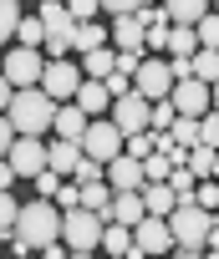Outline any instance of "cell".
Returning a JSON list of instances; mask_svg holds the SVG:
<instances>
[{
	"instance_id": "484cf974",
	"label": "cell",
	"mask_w": 219,
	"mask_h": 259,
	"mask_svg": "<svg viewBox=\"0 0 219 259\" xmlns=\"http://www.w3.org/2000/svg\"><path fill=\"white\" fill-rule=\"evenodd\" d=\"M189 76L204 81V87H214V76H219V56H214V51H194V56H189Z\"/></svg>"
},
{
	"instance_id": "ac0fdd59",
	"label": "cell",
	"mask_w": 219,
	"mask_h": 259,
	"mask_svg": "<svg viewBox=\"0 0 219 259\" xmlns=\"http://www.w3.org/2000/svg\"><path fill=\"white\" fill-rule=\"evenodd\" d=\"M71 102H77L87 117H102L113 97H107V87H102V81H87V76H82V87H77V97H71Z\"/></svg>"
},
{
	"instance_id": "60d3db41",
	"label": "cell",
	"mask_w": 219,
	"mask_h": 259,
	"mask_svg": "<svg viewBox=\"0 0 219 259\" xmlns=\"http://www.w3.org/2000/svg\"><path fill=\"white\" fill-rule=\"evenodd\" d=\"M11 143H16V127L6 122V112H0V158H6V148H11Z\"/></svg>"
},
{
	"instance_id": "8992f818",
	"label": "cell",
	"mask_w": 219,
	"mask_h": 259,
	"mask_svg": "<svg viewBox=\"0 0 219 259\" xmlns=\"http://www.w3.org/2000/svg\"><path fill=\"white\" fill-rule=\"evenodd\" d=\"M36 87H41V92H46V97L61 107V102H71V97H77V87H82V71H77V61H66V56H61V61H46V66H41Z\"/></svg>"
},
{
	"instance_id": "f6af8a7d",
	"label": "cell",
	"mask_w": 219,
	"mask_h": 259,
	"mask_svg": "<svg viewBox=\"0 0 219 259\" xmlns=\"http://www.w3.org/2000/svg\"><path fill=\"white\" fill-rule=\"evenodd\" d=\"M173 259H214V254H199V249H178Z\"/></svg>"
},
{
	"instance_id": "9a60e30c",
	"label": "cell",
	"mask_w": 219,
	"mask_h": 259,
	"mask_svg": "<svg viewBox=\"0 0 219 259\" xmlns=\"http://www.w3.org/2000/svg\"><path fill=\"white\" fill-rule=\"evenodd\" d=\"M107 41H113L118 51H138L143 56V26L133 16H113V26H107Z\"/></svg>"
},
{
	"instance_id": "e0dca14e",
	"label": "cell",
	"mask_w": 219,
	"mask_h": 259,
	"mask_svg": "<svg viewBox=\"0 0 219 259\" xmlns=\"http://www.w3.org/2000/svg\"><path fill=\"white\" fill-rule=\"evenodd\" d=\"M168 26H194L199 16H209V0H158Z\"/></svg>"
},
{
	"instance_id": "5b68a950",
	"label": "cell",
	"mask_w": 219,
	"mask_h": 259,
	"mask_svg": "<svg viewBox=\"0 0 219 259\" xmlns=\"http://www.w3.org/2000/svg\"><path fill=\"white\" fill-rule=\"evenodd\" d=\"M77 148H82V158H92V163H107V158H118V153H123V133H118V127L107 122V117H92Z\"/></svg>"
},
{
	"instance_id": "ffe728a7",
	"label": "cell",
	"mask_w": 219,
	"mask_h": 259,
	"mask_svg": "<svg viewBox=\"0 0 219 259\" xmlns=\"http://www.w3.org/2000/svg\"><path fill=\"white\" fill-rule=\"evenodd\" d=\"M113 56H118V51H107V46L82 51V66H77V71H82L87 81H102V76H113Z\"/></svg>"
},
{
	"instance_id": "7a4b0ae2",
	"label": "cell",
	"mask_w": 219,
	"mask_h": 259,
	"mask_svg": "<svg viewBox=\"0 0 219 259\" xmlns=\"http://www.w3.org/2000/svg\"><path fill=\"white\" fill-rule=\"evenodd\" d=\"M21 244H31V249H46V244H56L61 239V208L51 203V198H31V203H21L16 208V229H11Z\"/></svg>"
},
{
	"instance_id": "83f0119b",
	"label": "cell",
	"mask_w": 219,
	"mask_h": 259,
	"mask_svg": "<svg viewBox=\"0 0 219 259\" xmlns=\"http://www.w3.org/2000/svg\"><path fill=\"white\" fill-rule=\"evenodd\" d=\"M168 138L178 148H199V117H173L168 122Z\"/></svg>"
},
{
	"instance_id": "ab89813d",
	"label": "cell",
	"mask_w": 219,
	"mask_h": 259,
	"mask_svg": "<svg viewBox=\"0 0 219 259\" xmlns=\"http://www.w3.org/2000/svg\"><path fill=\"white\" fill-rule=\"evenodd\" d=\"M102 87H107V97H123V92H133V81H128V76H118V71H113V76H102Z\"/></svg>"
},
{
	"instance_id": "7c38bea8",
	"label": "cell",
	"mask_w": 219,
	"mask_h": 259,
	"mask_svg": "<svg viewBox=\"0 0 219 259\" xmlns=\"http://www.w3.org/2000/svg\"><path fill=\"white\" fill-rule=\"evenodd\" d=\"M6 163H11L16 178H36V173L46 168V143H41V138H16V143L6 148Z\"/></svg>"
},
{
	"instance_id": "74e56055",
	"label": "cell",
	"mask_w": 219,
	"mask_h": 259,
	"mask_svg": "<svg viewBox=\"0 0 219 259\" xmlns=\"http://www.w3.org/2000/svg\"><path fill=\"white\" fill-rule=\"evenodd\" d=\"M138 61H143V56H138V51H118V56H113V71H118V76H128V81H133V71H138Z\"/></svg>"
},
{
	"instance_id": "ba28073f",
	"label": "cell",
	"mask_w": 219,
	"mask_h": 259,
	"mask_svg": "<svg viewBox=\"0 0 219 259\" xmlns=\"http://www.w3.org/2000/svg\"><path fill=\"white\" fill-rule=\"evenodd\" d=\"M168 249H173V239H168V224L143 213V219L133 224V249H128L123 259H148V254H153V259H163Z\"/></svg>"
},
{
	"instance_id": "4fadbf2b",
	"label": "cell",
	"mask_w": 219,
	"mask_h": 259,
	"mask_svg": "<svg viewBox=\"0 0 219 259\" xmlns=\"http://www.w3.org/2000/svg\"><path fill=\"white\" fill-rule=\"evenodd\" d=\"M102 183L113 188V193H138V188H143V163L128 158V153L107 158V163H102Z\"/></svg>"
},
{
	"instance_id": "52a82bcc",
	"label": "cell",
	"mask_w": 219,
	"mask_h": 259,
	"mask_svg": "<svg viewBox=\"0 0 219 259\" xmlns=\"http://www.w3.org/2000/svg\"><path fill=\"white\" fill-rule=\"evenodd\" d=\"M133 92H138L143 102H163V97L173 92L168 56H163V61H158V56H143V61H138V71H133Z\"/></svg>"
},
{
	"instance_id": "ee69618b",
	"label": "cell",
	"mask_w": 219,
	"mask_h": 259,
	"mask_svg": "<svg viewBox=\"0 0 219 259\" xmlns=\"http://www.w3.org/2000/svg\"><path fill=\"white\" fill-rule=\"evenodd\" d=\"M11 92H16V87H11L6 76H0V112H6V102H11Z\"/></svg>"
},
{
	"instance_id": "d4e9b609",
	"label": "cell",
	"mask_w": 219,
	"mask_h": 259,
	"mask_svg": "<svg viewBox=\"0 0 219 259\" xmlns=\"http://www.w3.org/2000/svg\"><path fill=\"white\" fill-rule=\"evenodd\" d=\"M168 56H194L199 41H194V26H168V41H163Z\"/></svg>"
},
{
	"instance_id": "7402d4cb",
	"label": "cell",
	"mask_w": 219,
	"mask_h": 259,
	"mask_svg": "<svg viewBox=\"0 0 219 259\" xmlns=\"http://www.w3.org/2000/svg\"><path fill=\"white\" fill-rule=\"evenodd\" d=\"M107 198H113V188H107L102 178H97V183H77V208L102 213V208H107Z\"/></svg>"
},
{
	"instance_id": "277c9868",
	"label": "cell",
	"mask_w": 219,
	"mask_h": 259,
	"mask_svg": "<svg viewBox=\"0 0 219 259\" xmlns=\"http://www.w3.org/2000/svg\"><path fill=\"white\" fill-rule=\"evenodd\" d=\"M97 239H102V219L97 213H87V208H66L61 213V244L71 254H92Z\"/></svg>"
},
{
	"instance_id": "6da1fadb",
	"label": "cell",
	"mask_w": 219,
	"mask_h": 259,
	"mask_svg": "<svg viewBox=\"0 0 219 259\" xmlns=\"http://www.w3.org/2000/svg\"><path fill=\"white\" fill-rule=\"evenodd\" d=\"M51 117H56V102H51L41 87H21V92H11V102H6V122L16 127V138H41V133H51Z\"/></svg>"
},
{
	"instance_id": "b9f144b4",
	"label": "cell",
	"mask_w": 219,
	"mask_h": 259,
	"mask_svg": "<svg viewBox=\"0 0 219 259\" xmlns=\"http://www.w3.org/2000/svg\"><path fill=\"white\" fill-rule=\"evenodd\" d=\"M36 254H41V259H66V254H71V249H66V244H61V239H56V244H46V249H36Z\"/></svg>"
},
{
	"instance_id": "d6986e66",
	"label": "cell",
	"mask_w": 219,
	"mask_h": 259,
	"mask_svg": "<svg viewBox=\"0 0 219 259\" xmlns=\"http://www.w3.org/2000/svg\"><path fill=\"white\" fill-rule=\"evenodd\" d=\"M77 158H82V148H77V143H61V138H56V143L46 148V168H51L56 178H71Z\"/></svg>"
},
{
	"instance_id": "836d02e7",
	"label": "cell",
	"mask_w": 219,
	"mask_h": 259,
	"mask_svg": "<svg viewBox=\"0 0 219 259\" xmlns=\"http://www.w3.org/2000/svg\"><path fill=\"white\" fill-rule=\"evenodd\" d=\"M133 21H138L143 31H148V26H168V16H163V6H138V11H133Z\"/></svg>"
},
{
	"instance_id": "f35d334b",
	"label": "cell",
	"mask_w": 219,
	"mask_h": 259,
	"mask_svg": "<svg viewBox=\"0 0 219 259\" xmlns=\"http://www.w3.org/2000/svg\"><path fill=\"white\" fill-rule=\"evenodd\" d=\"M31 183H36V198H51V193H56V188H61V178H56V173H51V168H41V173H36V178H31Z\"/></svg>"
},
{
	"instance_id": "5bb4252c",
	"label": "cell",
	"mask_w": 219,
	"mask_h": 259,
	"mask_svg": "<svg viewBox=\"0 0 219 259\" xmlns=\"http://www.w3.org/2000/svg\"><path fill=\"white\" fill-rule=\"evenodd\" d=\"M87 122H92V117H87V112H82L77 102H61V107H56V117H51V133H56L61 143H82Z\"/></svg>"
},
{
	"instance_id": "4dcf8cb0",
	"label": "cell",
	"mask_w": 219,
	"mask_h": 259,
	"mask_svg": "<svg viewBox=\"0 0 219 259\" xmlns=\"http://www.w3.org/2000/svg\"><path fill=\"white\" fill-rule=\"evenodd\" d=\"M123 153H128V158H138V163H143V158H148V153H153V133H123Z\"/></svg>"
},
{
	"instance_id": "f1b7e54d",
	"label": "cell",
	"mask_w": 219,
	"mask_h": 259,
	"mask_svg": "<svg viewBox=\"0 0 219 259\" xmlns=\"http://www.w3.org/2000/svg\"><path fill=\"white\" fill-rule=\"evenodd\" d=\"M11 41H16V46H31V51H41V21H36V16H21Z\"/></svg>"
},
{
	"instance_id": "44dd1931",
	"label": "cell",
	"mask_w": 219,
	"mask_h": 259,
	"mask_svg": "<svg viewBox=\"0 0 219 259\" xmlns=\"http://www.w3.org/2000/svg\"><path fill=\"white\" fill-rule=\"evenodd\" d=\"M97 46H107V26L77 21V26H71V51H97Z\"/></svg>"
},
{
	"instance_id": "c3c4849f",
	"label": "cell",
	"mask_w": 219,
	"mask_h": 259,
	"mask_svg": "<svg viewBox=\"0 0 219 259\" xmlns=\"http://www.w3.org/2000/svg\"><path fill=\"white\" fill-rule=\"evenodd\" d=\"M148 259H153V254H148Z\"/></svg>"
},
{
	"instance_id": "d590c367",
	"label": "cell",
	"mask_w": 219,
	"mask_h": 259,
	"mask_svg": "<svg viewBox=\"0 0 219 259\" xmlns=\"http://www.w3.org/2000/svg\"><path fill=\"white\" fill-rule=\"evenodd\" d=\"M16 208H21V203H16L11 193H0V239H6V234L16 229Z\"/></svg>"
},
{
	"instance_id": "30bf717a",
	"label": "cell",
	"mask_w": 219,
	"mask_h": 259,
	"mask_svg": "<svg viewBox=\"0 0 219 259\" xmlns=\"http://www.w3.org/2000/svg\"><path fill=\"white\" fill-rule=\"evenodd\" d=\"M168 107H173L178 117H204V112H214V87H204V81L184 76V81H173Z\"/></svg>"
},
{
	"instance_id": "7bdbcfd3",
	"label": "cell",
	"mask_w": 219,
	"mask_h": 259,
	"mask_svg": "<svg viewBox=\"0 0 219 259\" xmlns=\"http://www.w3.org/2000/svg\"><path fill=\"white\" fill-rule=\"evenodd\" d=\"M11 188H16V173H11V163H6V158H0V193H11Z\"/></svg>"
},
{
	"instance_id": "4316f807",
	"label": "cell",
	"mask_w": 219,
	"mask_h": 259,
	"mask_svg": "<svg viewBox=\"0 0 219 259\" xmlns=\"http://www.w3.org/2000/svg\"><path fill=\"white\" fill-rule=\"evenodd\" d=\"M194 41H199V51H219V16L214 11L194 21Z\"/></svg>"
},
{
	"instance_id": "bcb514c9",
	"label": "cell",
	"mask_w": 219,
	"mask_h": 259,
	"mask_svg": "<svg viewBox=\"0 0 219 259\" xmlns=\"http://www.w3.org/2000/svg\"><path fill=\"white\" fill-rule=\"evenodd\" d=\"M66 259H92V254H66Z\"/></svg>"
},
{
	"instance_id": "cb8c5ba5",
	"label": "cell",
	"mask_w": 219,
	"mask_h": 259,
	"mask_svg": "<svg viewBox=\"0 0 219 259\" xmlns=\"http://www.w3.org/2000/svg\"><path fill=\"white\" fill-rule=\"evenodd\" d=\"M97 249H107V254H128V249H133V229H123V224H102Z\"/></svg>"
},
{
	"instance_id": "2e32d148",
	"label": "cell",
	"mask_w": 219,
	"mask_h": 259,
	"mask_svg": "<svg viewBox=\"0 0 219 259\" xmlns=\"http://www.w3.org/2000/svg\"><path fill=\"white\" fill-rule=\"evenodd\" d=\"M138 203H143L148 219H168V213H173V188H168V183H143V188H138Z\"/></svg>"
},
{
	"instance_id": "7dc6e473",
	"label": "cell",
	"mask_w": 219,
	"mask_h": 259,
	"mask_svg": "<svg viewBox=\"0 0 219 259\" xmlns=\"http://www.w3.org/2000/svg\"><path fill=\"white\" fill-rule=\"evenodd\" d=\"M153 6H158V0H153Z\"/></svg>"
},
{
	"instance_id": "d6a6232c",
	"label": "cell",
	"mask_w": 219,
	"mask_h": 259,
	"mask_svg": "<svg viewBox=\"0 0 219 259\" xmlns=\"http://www.w3.org/2000/svg\"><path fill=\"white\" fill-rule=\"evenodd\" d=\"M214 143H219V117L204 112V117H199V148H214Z\"/></svg>"
},
{
	"instance_id": "8fae6325",
	"label": "cell",
	"mask_w": 219,
	"mask_h": 259,
	"mask_svg": "<svg viewBox=\"0 0 219 259\" xmlns=\"http://www.w3.org/2000/svg\"><path fill=\"white\" fill-rule=\"evenodd\" d=\"M107 122L118 127V133H148V102L138 92H123L107 102Z\"/></svg>"
},
{
	"instance_id": "e575fe53",
	"label": "cell",
	"mask_w": 219,
	"mask_h": 259,
	"mask_svg": "<svg viewBox=\"0 0 219 259\" xmlns=\"http://www.w3.org/2000/svg\"><path fill=\"white\" fill-rule=\"evenodd\" d=\"M102 178V163H92V158H77V168H71V183H97Z\"/></svg>"
},
{
	"instance_id": "3957f363",
	"label": "cell",
	"mask_w": 219,
	"mask_h": 259,
	"mask_svg": "<svg viewBox=\"0 0 219 259\" xmlns=\"http://www.w3.org/2000/svg\"><path fill=\"white\" fill-rule=\"evenodd\" d=\"M163 224H168L173 249H214V244H219L214 213H204V208H194V203H173V213H168Z\"/></svg>"
},
{
	"instance_id": "1f68e13d",
	"label": "cell",
	"mask_w": 219,
	"mask_h": 259,
	"mask_svg": "<svg viewBox=\"0 0 219 259\" xmlns=\"http://www.w3.org/2000/svg\"><path fill=\"white\" fill-rule=\"evenodd\" d=\"M61 6H66L71 21H97V16H102V11H97V0H61Z\"/></svg>"
},
{
	"instance_id": "f546056e",
	"label": "cell",
	"mask_w": 219,
	"mask_h": 259,
	"mask_svg": "<svg viewBox=\"0 0 219 259\" xmlns=\"http://www.w3.org/2000/svg\"><path fill=\"white\" fill-rule=\"evenodd\" d=\"M21 16H26V11H21V0H0V46L16 36V21H21Z\"/></svg>"
},
{
	"instance_id": "9c48e42d",
	"label": "cell",
	"mask_w": 219,
	"mask_h": 259,
	"mask_svg": "<svg viewBox=\"0 0 219 259\" xmlns=\"http://www.w3.org/2000/svg\"><path fill=\"white\" fill-rule=\"evenodd\" d=\"M41 66H46V56H41V51H31V46H11V51H6V61H0V76H6V81L21 92V87H36Z\"/></svg>"
},
{
	"instance_id": "603a6c76",
	"label": "cell",
	"mask_w": 219,
	"mask_h": 259,
	"mask_svg": "<svg viewBox=\"0 0 219 259\" xmlns=\"http://www.w3.org/2000/svg\"><path fill=\"white\" fill-rule=\"evenodd\" d=\"M184 168H189L194 178H214V173H219V158H214V148H189V153H184Z\"/></svg>"
},
{
	"instance_id": "8d00e7d4",
	"label": "cell",
	"mask_w": 219,
	"mask_h": 259,
	"mask_svg": "<svg viewBox=\"0 0 219 259\" xmlns=\"http://www.w3.org/2000/svg\"><path fill=\"white\" fill-rule=\"evenodd\" d=\"M138 6H148V0H97V11H107V16H133Z\"/></svg>"
}]
</instances>
